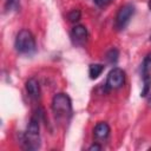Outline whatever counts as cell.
<instances>
[{"mask_svg": "<svg viewBox=\"0 0 151 151\" xmlns=\"http://www.w3.org/2000/svg\"><path fill=\"white\" fill-rule=\"evenodd\" d=\"M15 50L21 54H32L37 50L34 35L28 29H21L15 37L14 41Z\"/></svg>", "mask_w": 151, "mask_h": 151, "instance_id": "6da1fadb", "label": "cell"}, {"mask_svg": "<svg viewBox=\"0 0 151 151\" xmlns=\"http://www.w3.org/2000/svg\"><path fill=\"white\" fill-rule=\"evenodd\" d=\"M52 110L58 118H67L72 114V101L67 93H57L52 99Z\"/></svg>", "mask_w": 151, "mask_h": 151, "instance_id": "7a4b0ae2", "label": "cell"}, {"mask_svg": "<svg viewBox=\"0 0 151 151\" xmlns=\"http://www.w3.org/2000/svg\"><path fill=\"white\" fill-rule=\"evenodd\" d=\"M133 14H134V6L132 4L123 5L119 8V11H118V13L116 15V20H114L116 28L119 29V31L124 29L129 25V22H130L131 18L133 17Z\"/></svg>", "mask_w": 151, "mask_h": 151, "instance_id": "3957f363", "label": "cell"}, {"mask_svg": "<svg viewBox=\"0 0 151 151\" xmlns=\"http://www.w3.org/2000/svg\"><path fill=\"white\" fill-rule=\"evenodd\" d=\"M125 83V72L119 68L114 67L110 71L106 78V87L109 90H117L120 88Z\"/></svg>", "mask_w": 151, "mask_h": 151, "instance_id": "277c9868", "label": "cell"}, {"mask_svg": "<svg viewBox=\"0 0 151 151\" xmlns=\"http://www.w3.org/2000/svg\"><path fill=\"white\" fill-rule=\"evenodd\" d=\"M150 72H151V53H149L144 60H143V64H142V77H143V91H142V96L145 97L149 91H150V87H151V76H150Z\"/></svg>", "mask_w": 151, "mask_h": 151, "instance_id": "5b68a950", "label": "cell"}, {"mask_svg": "<svg viewBox=\"0 0 151 151\" xmlns=\"http://www.w3.org/2000/svg\"><path fill=\"white\" fill-rule=\"evenodd\" d=\"M72 41L76 45H83L87 40V29L83 25H76L71 31Z\"/></svg>", "mask_w": 151, "mask_h": 151, "instance_id": "8992f818", "label": "cell"}, {"mask_svg": "<svg viewBox=\"0 0 151 151\" xmlns=\"http://www.w3.org/2000/svg\"><path fill=\"white\" fill-rule=\"evenodd\" d=\"M110 126L107 123L105 122H99L96 126H94V130H93V134H94V138L97 140H105L109 134H110Z\"/></svg>", "mask_w": 151, "mask_h": 151, "instance_id": "52a82bcc", "label": "cell"}, {"mask_svg": "<svg viewBox=\"0 0 151 151\" xmlns=\"http://www.w3.org/2000/svg\"><path fill=\"white\" fill-rule=\"evenodd\" d=\"M25 88H26V92L27 94L32 98V99H38L39 96H40V86H39V83L37 79L34 78H31L26 81L25 84Z\"/></svg>", "mask_w": 151, "mask_h": 151, "instance_id": "ba28073f", "label": "cell"}, {"mask_svg": "<svg viewBox=\"0 0 151 151\" xmlns=\"http://www.w3.org/2000/svg\"><path fill=\"white\" fill-rule=\"evenodd\" d=\"M104 71V65L101 64H91L88 67V76L91 79H97Z\"/></svg>", "mask_w": 151, "mask_h": 151, "instance_id": "9c48e42d", "label": "cell"}, {"mask_svg": "<svg viewBox=\"0 0 151 151\" xmlns=\"http://www.w3.org/2000/svg\"><path fill=\"white\" fill-rule=\"evenodd\" d=\"M118 57H119V52L117 48H111L107 53H106V60L110 63V64H114L117 60H118Z\"/></svg>", "mask_w": 151, "mask_h": 151, "instance_id": "30bf717a", "label": "cell"}, {"mask_svg": "<svg viewBox=\"0 0 151 151\" xmlns=\"http://www.w3.org/2000/svg\"><path fill=\"white\" fill-rule=\"evenodd\" d=\"M80 17H81V12H80L78 8L72 9V11L67 14V18H68V20H70L71 22H76V21H78V20L80 19Z\"/></svg>", "mask_w": 151, "mask_h": 151, "instance_id": "8fae6325", "label": "cell"}, {"mask_svg": "<svg viewBox=\"0 0 151 151\" xmlns=\"http://www.w3.org/2000/svg\"><path fill=\"white\" fill-rule=\"evenodd\" d=\"M19 8V0H7L5 4V9L6 11H13Z\"/></svg>", "mask_w": 151, "mask_h": 151, "instance_id": "7c38bea8", "label": "cell"}, {"mask_svg": "<svg viewBox=\"0 0 151 151\" xmlns=\"http://www.w3.org/2000/svg\"><path fill=\"white\" fill-rule=\"evenodd\" d=\"M93 2L98 6V7H105L107 5H110L112 2V0H93Z\"/></svg>", "mask_w": 151, "mask_h": 151, "instance_id": "4fadbf2b", "label": "cell"}, {"mask_svg": "<svg viewBox=\"0 0 151 151\" xmlns=\"http://www.w3.org/2000/svg\"><path fill=\"white\" fill-rule=\"evenodd\" d=\"M100 149H101V146L98 145V144H93V145H91L88 147V150H100Z\"/></svg>", "mask_w": 151, "mask_h": 151, "instance_id": "5bb4252c", "label": "cell"}, {"mask_svg": "<svg viewBox=\"0 0 151 151\" xmlns=\"http://www.w3.org/2000/svg\"><path fill=\"white\" fill-rule=\"evenodd\" d=\"M149 8H150V11H151V0L149 1Z\"/></svg>", "mask_w": 151, "mask_h": 151, "instance_id": "9a60e30c", "label": "cell"}]
</instances>
